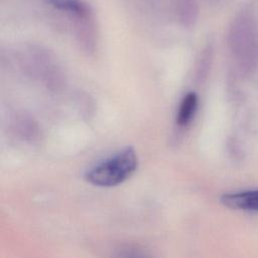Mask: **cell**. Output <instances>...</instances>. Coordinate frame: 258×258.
I'll return each mask as SVG.
<instances>
[{"label": "cell", "mask_w": 258, "mask_h": 258, "mask_svg": "<svg viewBox=\"0 0 258 258\" xmlns=\"http://www.w3.org/2000/svg\"><path fill=\"white\" fill-rule=\"evenodd\" d=\"M137 165V154L133 147L128 146L91 167L85 177L97 186H114L128 179Z\"/></svg>", "instance_id": "cell-1"}, {"label": "cell", "mask_w": 258, "mask_h": 258, "mask_svg": "<svg viewBox=\"0 0 258 258\" xmlns=\"http://www.w3.org/2000/svg\"><path fill=\"white\" fill-rule=\"evenodd\" d=\"M233 50L246 69L258 63V18L254 11L244 10L235 19L231 29Z\"/></svg>", "instance_id": "cell-2"}, {"label": "cell", "mask_w": 258, "mask_h": 258, "mask_svg": "<svg viewBox=\"0 0 258 258\" xmlns=\"http://www.w3.org/2000/svg\"><path fill=\"white\" fill-rule=\"evenodd\" d=\"M221 203L235 210L258 212V190L226 194L221 198Z\"/></svg>", "instance_id": "cell-3"}, {"label": "cell", "mask_w": 258, "mask_h": 258, "mask_svg": "<svg viewBox=\"0 0 258 258\" xmlns=\"http://www.w3.org/2000/svg\"><path fill=\"white\" fill-rule=\"evenodd\" d=\"M199 104L198 95L195 92H188L182 98L176 115V123L180 127H184L189 124L194 118Z\"/></svg>", "instance_id": "cell-4"}, {"label": "cell", "mask_w": 258, "mask_h": 258, "mask_svg": "<svg viewBox=\"0 0 258 258\" xmlns=\"http://www.w3.org/2000/svg\"><path fill=\"white\" fill-rule=\"evenodd\" d=\"M47 2L57 9L79 16H85L88 13V7L80 0H47Z\"/></svg>", "instance_id": "cell-5"}]
</instances>
